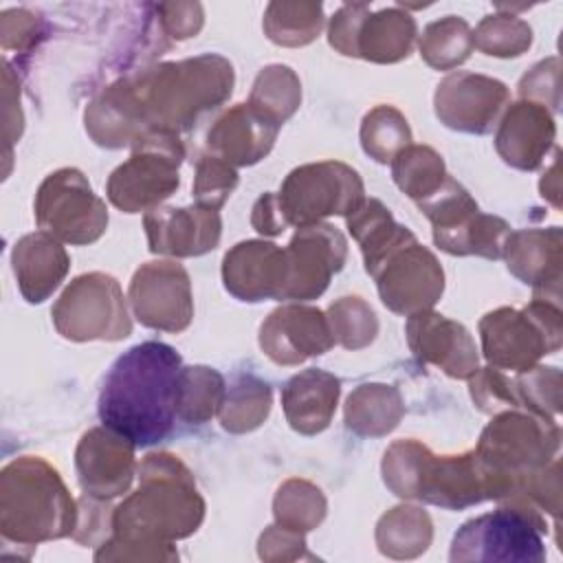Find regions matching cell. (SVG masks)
Returning a JSON list of instances; mask_svg holds the SVG:
<instances>
[{
	"label": "cell",
	"instance_id": "6da1fadb",
	"mask_svg": "<svg viewBox=\"0 0 563 563\" xmlns=\"http://www.w3.org/2000/svg\"><path fill=\"white\" fill-rule=\"evenodd\" d=\"M180 354L161 341L130 347L110 367L99 394V418L134 446L161 442L178 416Z\"/></svg>",
	"mask_w": 563,
	"mask_h": 563
},
{
	"label": "cell",
	"instance_id": "7a4b0ae2",
	"mask_svg": "<svg viewBox=\"0 0 563 563\" xmlns=\"http://www.w3.org/2000/svg\"><path fill=\"white\" fill-rule=\"evenodd\" d=\"M205 504L189 471L172 455H147L141 466V486L112 517L119 539L130 543L147 539H178L196 530Z\"/></svg>",
	"mask_w": 563,
	"mask_h": 563
},
{
	"label": "cell",
	"instance_id": "3957f363",
	"mask_svg": "<svg viewBox=\"0 0 563 563\" xmlns=\"http://www.w3.org/2000/svg\"><path fill=\"white\" fill-rule=\"evenodd\" d=\"M358 244L383 303L394 312H420L442 295L444 275L438 260L394 218L374 227Z\"/></svg>",
	"mask_w": 563,
	"mask_h": 563
},
{
	"label": "cell",
	"instance_id": "277c9868",
	"mask_svg": "<svg viewBox=\"0 0 563 563\" xmlns=\"http://www.w3.org/2000/svg\"><path fill=\"white\" fill-rule=\"evenodd\" d=\"M559 427L550 418L501 413L482 433L475 462L486 497L519 495L532 473L543 468L559 449Z\"/></svg>",
	"mask_w": 563,
	"mask_h": 563
},
{
	"label": "cell",
	"instance_id": "5b68a950",
	"mask_svg": "<svg viewBox=\"0 0 563 563\" xmlns=\"http://www.w3.org/2000/svg\"><path fill=\"white\" fill-rule=\"evenodd\" d=\"M2 532L15 541L64 537L75 508L59 475L40 457H20L2 471Z\"/></svg>",
	"mask_w": 563,
	"mask_h": 563
},
{
	"label": "cell",
	"instance_id": "8992f818",
	"mask_svg": "<svg viewBox=\"0 0 563 563\" xmlns=\"http://www.w3.org/2000/svg\"><path fill=\"white\" fill-rule=\"evenodd\" d=\"M385 482L400 497H418L446 508L486 499L475 453L435 457L416 440L391 444L383 462Z\"/></svg>",
	"mask_w": 563,
	"mask_h": 563
},
{
	"label": "cell",
	"instance_id": "52a82bcc",
	"mask_svg": "<svg viewBox=\"0 0 563 563\" xmlns=\"http://www.w3.org/2000/svg\"><path fill=\"white\" fill-rule=\"evenodd\" d=\"M484 356L506 369L523 372L537 358L559 350L561 345V310L559 303L539 299L523 312L499 308L479 321Z\"/></svg>",
	"mask_w": 563,
	"mask_h": 563
},
{
	"label": "cell",
	"instance_id": "ba28073f",
	"mask_svg": "<svg viewBox=\"0 0 563 563\" xmlns=\"http://www.w3.org/2000/svg\"><path fill=\"white\" fill-rule=\"evenodd\" d=\"M273 198L282 222L297 224L299 229L332 213H354L365 202L358 174L352 167L334 161L292 169L279 194H273Z\"/></svg>",
	"mask_w": 563,
	"mask_h": 563
},
{
	"label": "cell",
	"instance_id": "9c48e42d",
	"mask_svg": "<svg viewBox=\"0 0 563 563\" xmlns=\"http://www.w3.org/2000/svg\"><path fill=\"white\" fill-rule=\"evenodd\" d=\"M545 521L519 501L471 519L453 539L451 561H543Z\"/></svg>",
	"mask_w": 563,
	"mask_h": 563
},
{
	"label": "cell",
	"instance_id": "30bf717a",
	"mask_svg": "<svg viewBox=\"0 0 563 563\" xmlns=\"http://www.w3.org/2000/svg\"><path fill=\"white\" fill-rule=\"evenodd\" d=\"M418 207L433 222V240L440 249L453 255H484L501 257L504 244L510 235L501 218L479 213L468 191L453 178H444L440 189L420 200Z\"/></svg>",
	"mask_w": 563,
	"mask_h": 563
},
{
	"label": "cell",
	"instance_id": "8fae6325",
	"mask_svg": "<svg viewBox=\"0 0 563 563\" xmlns=\"http://www.w3.org/2000/svg\"><path fill=\"white\" fill-rule=\"evenodd\" d=\"M139 152L119 165L108 180V198L123 211L136 213L178 187V163L183 147L176 134H145L136 141Z\"/></svg>",
	"mask_w": 563,
	"mask_h": 563
},
{
	"label": "cell",
	"instance_id": "7c38bea8",
	"mask_svg": "<svg viewBox=\"0 0 563 563\" xmlns=\"http://www.w3.org/2000/svg\"><path fill=\"white\" fill-rule=\"evenodd\" d=\"M53 319L66 339H123L132 323L119 284L101 273L77 277L59 297Z\"/></svg>",
	"mask_w": 563,
	"mask_h": 563
},
{
	"label": "cell",
	"instance_id": "4fadbf2b",
	"mask_svg": "<svg viewBox=\"0 0 563 563\" xmlns=\"http://www.w3.org/2000/svg\"><path fill=\"white\" fill-rule=\"evenodd\" d=\"M37 224L73 244L95 242L106 224L108 213L79 169H59L51 174L35 198Z\"/></svg>",
	"mask_w": 563,
	"mask_h": 563
},
{
	"label": "cell",
	"instance_id": "5bb4252c",
	"mask_svg": "<svg viewBox=\"0 0 563 563\" xmlns=\"http://www.w3.org/2000/svg\"><path fill=\"white\" fill-rule=\"evenodd\" d=\"M413 37V18L398 9H383L369 15L365 4H345L330 22V44L336 51L372 62H398L407 57Z\"/></svg>",
	"mask_w": 563,
	"mask_h": 563
},
{
	"label": "cell",
	"instance_id": "9a60e30c",
	"mask_svg": "<svg viewBox=\"0 0 563 563\" xmlns=\"http://www.w3.org/2000/svg\"><path fill=\"white\" fill-rule=\"evenodd\" d=\"M130 299L141 323L178 332L191 321L189 277L172 262H150L141 266L130 286Z\"/></svg>",
	"mask_w": 563,
	"mask_h": 563
},
{
	"label": "cell",
	"instance_id": "2e32d148",
	"mask_svg": "<svg viewBox=\"0 0 563 563\" xmlns=\"http://www.w3.org/2000/svg\"><path fill=\"white\" fill-rule=\"evenodd\" d=\"M286 251L288 279L282 299L319 297L345 262V238L330 224L301 227Z\"/></svg>",
	"mask_w": 563,
	"mask_h": 563
},
{
	"label": "cell",
	"instance_id": "e0dca14e",
	"mask_svg": "<svg viewBox=\"0 0 563 563\" xmlns=\"http://www.w3.org/2000/svg\"><path fill=\"white\" fill-rule=\"evenodd\" d=\"M506 101L508 90L501 81L471 73H453L438 86L435 112L449 128L486 132Z\"/></svg>",
	"mask_w": 563,
	"mask_h": 563
},
{
	"label": "cell",
	"instance_id": "ac0fdd59",
	"mask_svg": "<svg viewBox=\"0 0 563 563\" xmlns=\"http://www.w3.org/2000/svg\"><path fill=\"white\" fill-rule=\"evenodd\" d=\"M260 343L275 363L295 365L323 354L334 343V334L321 310L284 306L262 323Z\"/></svg>",
	"mask_w": 563,
	"mask_h": 563
},
{
	"label": "cell",
	"instance_id": "d6986e66",
	"mask_svg": "<svg viewBox=\"0 0 563 563\" xmlns=\"http://www.w3.org/2000/svg\"><path fill=\"white\" fill-rule=\"evenodd\" d=\"M222 277L227 290L244 301L282 299L288 279L286 251L260 240L240 242L224 255Z\"/></svg>",
	"mask_w": 563,
	"mask_h": 563
},
{
	"label": "cell",
	"instance_id": "ffe728a7",
	"mask_svg": "<svg viewBox=\"0 0 563 563\" xmlns=\"http://www.w3.org/2000/svg\"><path fill=\"white\" fill-rule=\"evenodd\" d=\"M407 339L420 361L435 363L453 378H468L477 372L475 343L464 325L435 312H413L407 323Z\"/></svg>",
	"mask_w": 563,
	"mask_h": 563
},
{
	"label": "cell",
	"instance_id": "44dd1931",
	"mask_svg": "<svg viewBox=\"0 0 563 563\" xmlns=\"http://www.w3.org/2000/svg\"><path fill=\"white\" fill-rule=\"evenodd\" d=\"M134 444L112 429L88 431L77 449L79 482L88 495L114 497L121 495L132 479Z\"/></svg>",
	"mask_w": 563,
	"mask_h": 563
},
{
	"label": "cell",
	"instance_id": "7402d4cb",
	"mask_svg": "<svg viewBox=\"0 0 563 563\" xmlns=\"http://www.w3.org/2000/svg\"><path fill=\"white\" fill-rule=\"evenodd\" d=\"M150 249L167 255H200L220 240V216L216 209H154L145 216Z\"/></svg>",
	"mask_w": 563,
	"mask_h": 563
},
{
	"label": "cell",
	"instance_id": "603a6c76",
	"mask_svg": "<svg viewBox=\"0 0 563 563\" xmlns=\"http://www.w3.org/2000/svg\"><path fill=\"white\" fill-rule=\"evenodd\" d=\"M554 141V121L550 112L530 101L515 103L497 132L495 145L506 163L519 169H534Z\"/></svg>",
	"mask_w": 563,
	"mask_h": 563
},
{
	"label": "cell",
	"instance_id": "cb8c5ba5",
	"mask_svg": "<svg viewBox=\"0 0 563 563\" xmlns=\"http://www.w3.org/2000/svg\"><path fill=\"white\" fill-rule=\"evenodd\" d=\"M277 123L251 103H238L209 130V147L238 165H251L268 154L277 136Z\"/></svg>",
	"mask_w": 563,
	"mask_h": 563
},
{
	"label": "cell",
	"instance_id": "d4e9b609",
	"mask_svg": "<svg viewBox=\"0 0 563 563\" xmlns=\"http://www.w3.org/2000/svg\"><path fill=\"white\" fill-rule=\"evenodd\" d=\"M504 253L508 260V268L521 277L526 284H532L537 290H545L548 286L559 290L561 279V229H532L508 235L504 244Z\"/></svg>",
	"mask_w": 563,
	"mask_h": 563
},
{
	"label": "cell",
	"instance_id": "484cf974",
	"mask_svg": "<svg viewBox=\"0 0 563 563\" xmlns=\"http://www.w3.org/2000/svg\"><path fill=\"white\" fill-rule=\"evenodd\" d=\"M339 398V378L321 369H308L292 376L284 391L282 405L290 427L299 433H317L330 424Z\"/></svg>",
	"mask_w": 563,
	"mask_h": 563
},
{
	"label": "cell",
	"instance_id": "4316f807",
	"mask_svg": "<svg viewBox=\"0 0 563 563\" xmlns=\"http://www.w3.org/2000/svg\"><path fill=\"white\" fill-rule=\"evenodd\" d=\"M13 271L29 301H44L68 271L66 251L48 235L22 238L13 251Z\"/></svg>",
	"mask_w": 563,
	"mask_h": 563
},
{
	"label": "cell",
	"instance_id": "83f0119b",
	"mask_svg": "<svg viewBox=\"0 0 563 563\" xmlns=\"http://www.w3.org/2000/svg\"><path fill=\"white\" fill-rule=\"evenodd\" d=\"M402 413L400 396L385 385H363L356 389L345 407V422L361 435H380L396 427Z\"/></svg>",
	"mask_w": 563,
	"mask_h": 563
},
{
	"label": "cell",
	"instance_id": "f1b7e54d",
	"mask_svg": "<svg viewBox=\"0 0 563 563\" xmlns=\"http://www.w3.org/2000/svg\"><path fill=\"white\" fill-rule=\"evenodd\" d=\"M391 169L396 185L418 202L435 194L446 178L442 156L424 145L402 147L396 154Z\"/></svg>",
	"mask_w": 563,
	"mask_h": 563
},
{
	"label": "cell",
	"instance_id": "f546056e",
	"mask_svg": "<svg viewBox=\"0 0 563 563\" xmlns=\"http://www.w3.org/2000/svg\"><path fill=\"white\" fill-rule=\"evenodd\" d=\"M321 4L308 2H273L268 4L264 29L268 37L284 46H301L314 40L321 31Z\"/></svg>",
	"mask_w": 563,
	"mask_h": 563
},
{
	"label": "cell",
	"instance_id": "4dcf8cb0",
	"mask_svg": "<svg viewBox=\"0 0 563 563\" xmlns=\"http://www.w3.org/2000/svg\"><path fill=\"white\" fill-rule=\"evenodd\" d=\"M224 380L209 367H183L178 416L187 422L209 420L224 402Z\"/></svg>",
	"mask_w": 563,
	"mask_h": 563
},
{
	"label": "cell",
	"instance_id": "1f68e13d",
	"mask_svg": "<svg viewBox=\"0 0 563 563\" xmlns=\"http://www.w3.org/2000/svg\"><path fill=\"white\" fill-rule=\"evenodd\" d=\"M299 97L301 90L295 73L288 66H268L255 79L251 106L282 125L295 112Z\"/></svg>",
	"mask_w": 563,
	"mask_h": 563
},
{
	"label": "cell",
	"instance_id": "d6a6232c",
	"mask_svg": "<svg viewBox=\"0 0 563 563\" xmlns=\"http://www.w3.org/2000/svg\"><path fill=\"white\" fill-rule=\"evenodd\" d=\"M471 48L473 35L468 31V24L455 15L429 24L420 40L422 57L435 68H451L464 62Z\"/></svg>",
	"mask_w": 563,
	"mask_h": 563
},
{
	"label": "cell",
	"instance_id": "836d02e7",
	"mask_svg": "<svg viewBox=\"0 0 563 563\" xmlns=\"http://www.w3.org/2000/svg\"><path fill=\"white\" fill-rule=\"evenodd\" d=\"M271 391L268 385L242 376L231 387L229 396L222 402V427L229 431H249L255 429L268 413Z\"/></svg>",
	"mask_w": 563,
	"mask_h": 563
},
{
	"label": "cell",
	"instance_id": "e575fe53",
	"mask_svg": "<svg viewBox=\"0 0 563 563\" xmlns=\"http://www.w3.org/2000/svg\"><path fill=\"white\" fill-rule=\"evenodd\" d=\"M361 141L367 154H372L380 163H387L396 150L400 152L402 145L411 141V132L398 110L380 106L363 119Z\"/></svg>",
	"mask_w": 563,
	"mask_h": 563
},
{
	"label": "cell",
	"instance_id": "d590c367",
	"mask_svg": "<svg viewBox=\"0 0 563 563\" xmlns=\"http://www.w3.org/2000/svg\"><path fill=\"white\" fill-rule=\"evenodd\" d=\"M325 501L321 497V490L314 488L308 482L290 479L284 484L275 497V517L282 523H288L297 530V515H299V530H310L323 519ZM284 528V530H290Z\"/></svg>",
	"mask_w": 563,
	"mask_h": 563
},
{
	"label": "cell",
	"instance_id": "8d00e7d4",
	"mask_svg": "<svg viewBox=\"0 0 563 563\" xmlns=\"http://www.w3.org/2000/svg\"><path fill=\"white\" fill-rule=\"evenodd\" d=\"M532 40V31L515 15H488L473 35V46L486 55H521Z\"/></svg>",
	"mask_w": 563,
	"mask_h": 563
},
{
	"label": "cell",
	"instance_id": "74e56055",
	"mask_svg": "<svg viewBox=\"0 0 563 563\" xmlns=\"http://www.w3.org/2000/svg\"><path fill=\"white\" fill-rule=\"evenodd\" d=\"M365 303L358 297H343L341 301L332 303L330 314H332V328L336 325V330H332V334L339 336V341L345 347H361L365 343H369L376 334V317L372 312V308L356 319L363 312Z\"/></svg>",
	"mask_w": 563,
	"mask_h": 563
},
{
	"label": "cell",
	"instance_id": "f35d334b",
	"mask_svg": "<svg viewBox=\"0 0 563 563\" xmlns=\"http://www.w3.org/2000/svg\"><path fill=\"white\" fill-rule=\"evenodd\" d=\"M235 185L238 174L229 163L220 156H202L194 180V194L200 207L218 209L231 196Z\"/></svg>",
	"mask_w": 563,
	"mask_h": 563
}]
</instances>
